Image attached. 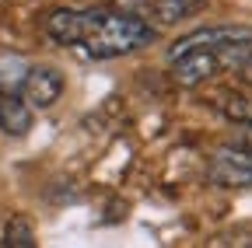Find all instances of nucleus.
<instances>
[{"mask_svg":"<svg viewBox=\"0 0 252 248\" xmlns=\"http://www.w3.org/2000/svg\"><path fill=\"white\" fill-rule=\"evenodd\" d=\"M154 39H158V28H151L147 21L119 14L112 7H102L94 32L88 35V42L77 53L84 59H119V56L137 53V49H147Z\"/></svg>","mask_w":252,"mask_h":248,"instance_id":"obj_1","label":"nucleus"},{"mask_svg":"<svg viewBox=\"0 0 252 248\" xmlns=\"http://www.w3.org/2000/svg\"><path fill=\"white\" fill-rule=\"evenodd\" d=\"M249 53H252V42H224V46L189 49V53L172 59V81L179 87H200V84L214 81L217 74L235 70Z\"/></svg>","mask_w":252,"mask_h":248,"instance_id":"obj_2","label":"nucleus"},{"mask_svg":"<svg viewBox=\"0 0 252 248\" xmlns=\"http://www.w3.org/2000/svg\"><path fill=\"white\" fill-rule=\"evenodd\" d=\"M98 14H102V7H53L42 18V32L56 46L81 49L88 42V35L94 32V25H98Z\"/></svg>","mask_w":252,"mask_h":248,"instance_id":"obj_3","label":"nucleus"},{"mask_svg":"<svg viewBox=\"0 0 252 248\" xmlns=\"http://www.w3.org/2000/svg\"><path fill=\"white\" fill-rule=\"evenodd\" d=\"M18 95L25 98V105L32 112H42L53 109L63 95H67V77L63 70L49 67V63H35V67H25L18 77Z\"/></svg>","mask_w":252,"mask_h":248,"instance_id":"obj_4","label":"nucleus"},{"mask_svg":"<svg viewBox=\"0 0 252 248\" xmlns=\"http://www.w3.org/2000/svg\"><path fill=\"white\" fill-rule=\"evenodd\" d=\"M207 178L220 189H249L252 185V150L249 147H217L210 150Z\"/></svg>","mask_w":252,"mask_h":248,"instance_id":"obj_5","label":"nucleus"},{"mask_svg":"<svg viewBox=\"0 0 252 248\" xmlns=\"http://www.w3.org/2000/svg\"><path fill=\"white\" fill-rule=\"evenodd\" d=\"M224 42H252V25H207V28H196V32H186L168 46V59H175L189 49L224 46Z\"/></svg>","mask_w":252,"mask_h":248,"instance_id":"obj_6","label":"nucleus"},{"mask_svg":"<svg viewBox=\"0 0 252 248\" xmlns=\"http://www.w3.org/2000/svg\"><path fill=\"white\" fill-rule=\"evenodd\" d=\"M32 109L18 95V81L0 70V133L4 137H28Z\"/></svg>","mask_w":252,"mask_h":248,"instance_id":"obj_7","label":"nucleus"},{"mask_svg":"<svg viewBox=\"0 0 252 248\" xmlns=\"http://www.w3.org/2000/svg\"><path fill=\"white\" fill-rule=\"evenodd\" d=\"M0 248H39V245H35V231H32V220H28V217H11V220L4 224Z\"/></svg>","mask_w":252,"mask_h":248,"instance_id":"obj_8","label":"nucleus"},{"mask_svg":"<svg viewBox=\"0 0 252 248\" xmlns=\"http://www.w3.org/2000/svg\"><path fill=\"white\" fill-rule=\"evenodd\" d=\"M220 115H224L228 122L252 126V98H228V102H220Z\"/></svg>","mask_w":252,"mask_h":248,"instance_id":"obj_9","label":"nucleus"},{"mask_svg":"<svg viewBox=\"0 0 252 248\" xmlns=\"http://www.w3.org/2000/svg\"><path fill=\"white\" fill-rule=\"evenodd\" d=\"M235 81H238V84H245V87H252V53L242 59L238 67H235Z\"/></svg>","mask_w":252,"mask_h":248,"instance_id":"obj_10","label":"nucleus"},{"mask_svg":"<svg viewBox=\"0 0 252 248\" xmlns=\"http://www.w3.org/2000/svg\"><path fill=\"white\" fill-rule=\"evenodd\" d=\"M249 150H252V126H249Z\"/></svg>","mask_w":252,"mask_h":248,"instance_id":"obj_11","label":"nucleus"}]
</instances>
